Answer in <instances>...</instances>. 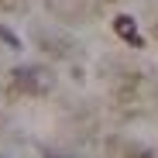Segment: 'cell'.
Segmentation results:
<instances>
[{
  "instance_id": "3957f363",
  "label": "cell",
  "mask_w": 158,
  "mask_h": 158,
  "mask_svg": "<svg viewBox=\"0 0 158 158\" xmlns=\"http://www.w3.org/2000/svg\"><path fill=\"white\" fill-rule=\"evenodd\" d=\"M0 38H4V41H7L10 48H21V41H17V38H14V35L7 31V28H0Z\"/></svg>"
},
{
  "instance_id": "277c9868",
  "label": "cell",
  "mask_w": 158,
  "mask_h": 158,
  "mask_svg": "<svg viewBox=\"0 0 158 158\" xmlns=\"http://www.w3.org/2000/svg\"><path fill=\"white\" fill-rule=\"evenodd\" d=\"M138 158H155V155H138Z\"/></svg>"
},
{
  "instance_id": "7a4b0ae2",
  "label": "cell",
  "mask_w": 158,
  "mask_h": 158,
  "mask_svg": "<svg viewBox=\"0 0 158 158\" xmlns=\"http://www.w3.org/2000/svg\"><path fill=\"white\" fill-rule=\"evenodd\" d=\"M114 28H117V35H120L124 41H131L134 48H141V45H144V41H141V35H138V24H134V17H127V14L114 17Z\"/></svg>"
},
{
  "instance_id": "6da1fadb",
  "label": "cell",
  "mask_w": 158,
  "mask_h": 158,
  "mask_svg": "<svg viewBox=\"0 0 158 158\" xmlns=\"http://www.w3.org/2000/svg\"><path fill=\"white\" fill-rule=\"evenodd\" d=\"M52 79L41 69H14V86L17 89H28V93H41Z\"/></svg>"
},
{
  "instance_id": "5b68a950",
  "label": "cell",
  "mask_w": 158,
  "mask_h": 158,
  "mask_svg": "<svg viewBox=\"0 0 158 158\" xmlns=\"http://www.w3.org/2000/svg\"><path fill=\"white\" fill-rule=\"evenodd\" d=\"M48 158H62V155H48Z\"/></svg>"
}]
</instances>
